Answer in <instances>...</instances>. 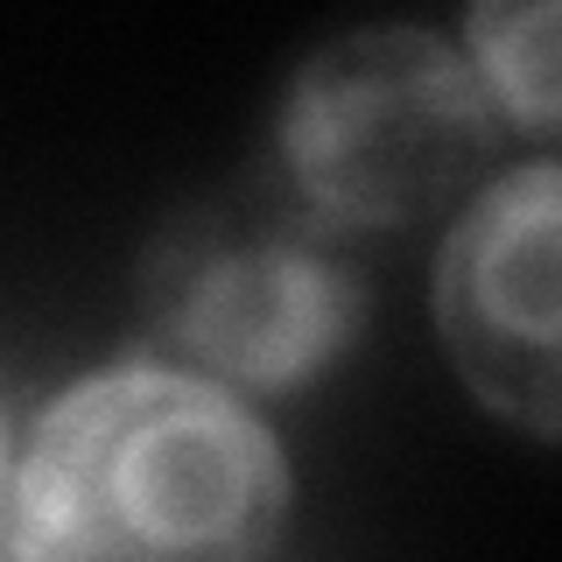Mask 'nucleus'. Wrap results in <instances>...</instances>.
<instances>
[{
    "label": "nucleus",
    "mask_w": 562,
    "mask_h": 562,
    "mask_svg": "<svg viewBox=\"0 0 562 562\" xmlns=\"http://www.w3.org/2000/svg\"><path fill=\"white\" fill-rule=\"evenodd\" d=\"M289 464L239 394L155 359L70 380L14 471V562H260Z\"/></svg>",
    "instance_id": "obj_1"
},
{
    "label": "nucleus",
    "mask_w": 562,
    "mask_h": 562,
    "mask_svg": "<svg viewBox=\"0 0 562 562\" xmlns=\"http://www.w3.org/2000/svg\"><path fill=\"white\" fill-rule=\"evenodd\" d=\"M140 316L176 373L225 394H289L359 338L366 281L338 233L268 176L155 233L140 260Z\"/></svg>",
    "instance_id": "obj_2"
},
{
    "label": "nucleus",
    "mask_w": 562,
    "mask_h": 562,
    "mask_svg": "<svg viewBox=\"0 0 562 562\" xmlns=\"http://www.w3.org/2000/svg\"><path fill=\"white\" fill-rule=\"evenodd\" d=\"M281 183L330 233L415 225L457 204L499 148V105L429 29H351L281 99Z\"/></svg>",
    "instance_id": "obj_3"
},
{
    "label": "nucleus",
    "mask_w": 562,
    "mask_h": 562,
    "mask_svg": "<svg viewBox=\"0 0 562 562\" xmlns=\"http://www.w3.org/2000/svg\"><path fill=\"white\" fill-rule=\"evenodd\" d=\"M555 239L562 176L549 155L479 183L436 254V324L464 386L527 436L562 429L555 401Z\"/></svg>",
    "instance_id": "obj_4"
},
{
    "label": "nucleus",
    "mask_w": 562,
    "mask_h": 562,
    "mask_svg": "<svg viewBox=\"0 0 562 562\" xmlns=\"http://www.w3.org/2000/svg\"><path fill=\"white\" fill-rule=\"evenodd\" d=\"M471 70L485 99L514 113V127H555V8H479L471 14ZM499 113V120H506Z\"/></svg>",
    "instance_id": "obj_5"
},
{
    "label": "nucleus",
    "mask_w": 562,
    "mask_h": 562,
    "mask_svg": "<svg viewBox=\"0 0 562 562\" xmlns=\"http://www.w3.org/2000/svg\"><path fill=\"white\" fill-rule=\"evenodd\" d=\"M0 506H8V422H0Z\"/></svg>",
    "instance_id": "obj_6"
}]
</instances>
